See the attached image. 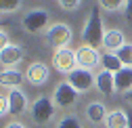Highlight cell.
Here are the masks:
<instances>
[{"mask_svg": "<svg viewBox=\"0 0 132 128\" xmlns=\"http://www.w3.org/2000/svg\"><path fill=\"white\" fill-rule=\"evenodd\" d=\"M82 40H84V44L92 46V49L103 46L105 29H103V19H101V6H92L90 9V17L86 19L84 29H82Z\"/></svg>", "mask_w": 132, "mask_h": 128, "instance_id": "obj_1", "label": "cell"}, {"mask_svg": "<svg viewBox=\"0 0 132 128\" xmlns=\"http://www.w3.org/2000/svg\"><path fill=\"white\" fill-rule=\"evenodd\" d=\"M46 42L53 46V49H65V46H69L71 42V36H73V31L67 23H53L51 27L46 29Z\"/></svg>", "mask_w": 132, "mask_h": 128, "instance_id": "obj_2", "label": "cell"}, {"mask_svg": "<svg viewBox=\"0 0 132 128\" xmlns=\"http://www.w3.org/2000/svg\"><path fill=\"white\" fill-rule=\"evenodd\" d=\"M48 21H51V15H48L46 9H31L29 13H25V17H23L21 23H23V27L29 31V34H38V31L51 27Z\"/></svg>", "mask_w": 132, "mask_h": 128, "instance_id": "obj_3", "label": "cell"}, {"mask_svg": "<svg viewBox=\"0 0 132 128\" xmlns=\"http://www.w3.org/2000/svg\"><path fill=\"white\" fill-rule=\"evenodd\" d=\"M55 103L48 99V97H38L34 103H31V120H34L36 124H48L53 120V116H55Z\"/></svg>", "mask_w": 132, "mask_h": 128, "instance_id": "obj_4", "label": "cell"}, {"mask_svg": "<svg viewBox=\"0 0 132 128\" xmlns=\"http://www.w3.org/2000/svg\"><path fill=\"white\" fill-rule=\"evenodd\" d=\"M53 65L57 71L61 74H71L73 69H78V61H76V51H71L69 46H65V49H59L55 55H53Z\"/></svg>", "mask_w": 132, "mask_h": 128, "instance_id": "obj_5", "label": "cell"}, {"mask_svg": "<svg viewBox=\"0 0 132 128\" xmlns=\"http://www.w3.org/2000/svg\"><path fill=\"white\" fill-rule=\"evenodd\" d=\"M76 61H78V67L80 69H92L96 67L98 63H101V57H98L96 49H92V46L88 44H82L80 49H76Z\"/></svg>", "mask_w": 132, "mask_h": 128, "instance_id": "obj_6", "label": "cell"}, {"mask_svg": "<svg viewBox=\"0 0 132 128\" xmlns=\"http://www.w3.org/2000/svg\"><path fill=\"white\" fill-rule=\"evenodd\" d=\"M76 99H78V90H76L69 82H61V84L55 88L53 101H55V105H57V107L65 109V107L73 105V103H76Z\"/></svg>", "mask_w": 132, "mask_h": 128, "instance_id": "obj_7", "label": "cell"}, {"mask_svg": "<svg viewBox=\"0 0 132 128\" xmlns=\"http://www.w3.org/2000/svg\"><path fill=\"white\" fill-rule=\"evenodd\" d=\"M67 82L78 90V92H88L90 88H92V84H94V78H92V74L88 71V69H73L69 76H67Z\"/></svg>", "mask_w": 132, "mask_h": 128, "instance_id": "obj_8", "label": "cell"}, {"mask_svg": "<svg viewBox=\"0 0 132 128\" xmlns=\"http://www.w3.org/2000/svg\"><path fill=\"white\" fill-rule=\"evenodd\" d=\"M9 114L11 116H21L27 111V97L21 88H13L9 90Z\"/></svg>", "mask_w": 132, "mask_h": 128, "instance_id": "obj_9", "label": "cell"}, {"mask_svg": "<svg viewBox=\"0 0 132 128\" xmlns=\"http://www.w3.org/2000/svg\"><path fill=\"white\" fill-rule=\"evenodd\" d=\"M48 67L44 65L42 61H34V63H29V67L25 71V78H27V82L29 84H34V86H42L46 80H48Z\"/></svg>", "mask_w": 132, "mask_h": 128, "instance_id": "obj_10", "label": "cell"}, {"mask_svg": "<svg viewBox=\"0 0 132 128\" xmlns=\"http://www.w3.org/2000/svg\"><path fill=\"white\" fill-rule=\"evenodd\" d=\"M94 84H96V90L105 94V97H109V94H113L115 90V74L113 71H107V69H101L96 76H94Z\"/></svg>", "mask_w": 132, "mask_h": 128, "instance_id": "obj_11", "label": "cell"}, {"mask_svg": "<svg viewBox=\"0 0 132 128\" xmlns=\"http://www.w3.org/2000/svg\"><path fill=\"white\" fill-rule=\"evenodd\" d=\"M23 59V49L17 44H9L6 49L0 53V63H2L4 67H15L17 63H21Z\"/></svg>", "mask_w": 132, "mask_h": 128, "instance_id": "obj_12", "label": "cell"}, {"mask_svg": "<svg viewBox=\"0 0 132 128\" xmlns=\"http://www.w3.org/2000/svg\"><path fill=\"white\" fill-rule=\"evenodd\" d=\"M107 116H109V111L105 109L103 103H98V101H94V103H90V105L86 107V118H88V122L94 124V126L103 124V122L107 120Z\"/></svg>", "mask_w": 132, "mask_h": 128, "instance_id": "obj_13", "label": "cell"}, {"mask_svg": "<svg viewBox=\"0 0 132 128\" xmlns=\"http://www.w3.org/2000/svg\"><path fill=\"white\" fill-rule=\"evenodd\" d=\"M124 44L126 42H124V31L122 29H109V31H105L103 46H105L107 51H115V53H118Z\"/></svg>", "mask_w": 132, "mask_h": 128, "instance_id": "obj_14", "label": "cell"}, {"mask_svg": "<svg viewBox=\"0 0 132 128\" xmlns=\"http://www.w3.org/2000/svg\"><path fill=\"white\" fill-rule=\"evenodd\" d=\"M21 80H23V76L17 69H2L0 71V86L2 88L13 90V88H17L21 84Z\"/></svg>", "mask_w": 132, "mask_h": 128, "instance_id": "obj_15", "label": "cell"}, {"mask_svg": "<svg viewBox=\"0 0 132 128\" xmlns=\"http://www.w3.org/2000/svg\"><path fill=\"white\" fill-rule=\"evenodd\" d=\"M115 88L120 92H130L132 90V67H122L115 74Z\"/></svg>", "mask_w": 132, "mask_h": 128, "instance_id": "obj_16", "label": "cell"}, {"mask_svg": "<svg viewBox=\"0 0 132 128\" xmlns=\"http://www.w3.org/2000/svg\"><path fill=\"white\" fill-rule=\"evenodd\" d=\"M107 128H128V114L126 109H113L109 111V116L105 120Z\"/></svg>", "mask_w": 132, "mask_h": 128, "instance_id": "obj_17", "label": "cell"}, {"mask_svg": "<svg viewBox=\"0 0 132 128\" xmlns=\"http://www.w3.org/2000/svg\"><path fill=\"white\" fill-rule=\"evenodd\" d=\"M101 65L107 69V71H113V74H118L124 65H122V61L118 59V55L115 53H105L103 57H101Z\"/></svg>", "mask_w": 132, "mask_h": 128, "instance_id": "obj_18", "label": "cell"}, {"mask_svg": "<svg viewBox=\"0 0 132 128\" xmlns=\"http://www.w3.org/2000/svg\"><path fill=\"white\" fill-rule=\"evenodd\" d=\"M115 55H118V59L122 61V65L132 67V44H124Z\"/></svg>", "mask_w": 132, "mask_h": 128, "instance_id": "obj_19", "label": "cell"}, {"mask_svg": "<svg viewBox=\"0 0 132 128\" xmlns=\"http://www.w3.org/2000/svg\"><path fill=\"white\" fill-rule=\"evenodd\" d=\"M98 6L105 9V11L115 13V11H120L122 6L126 9V0H98Z\"/></svg>", "mask_w": 132, "mask_h": 128, "instance_id": "obj_20", "label": "cell"}, {"mask_svg": "<svg viewBox=\"0 0 132 128\" xmlns=\"http://www.w3.org/2000/svg\"><path fill=\"white\" fill-rule=\"evenodd\" d=\"M23 0H0V13H15L19 11Z\"/></svg>", "mask_w": 132, "mask_h": 128, "instance_id": "obj_21", "label": "cell"}, {"mask_svg": "<svg viewBox=\"0 0 132 128\" xmlns=\"http://www.w3.org/2000/svg\"><path fill=\"white\" fill-rule=\"evenodd\" d=\"M57 128H82V122L76 116H65V118H61V122L57 124Z\"/></svg>", "mask_w": 132, "mask_h": 128, "instance_id": "obj_22", "label": "cell"}, {"mask_svg": "<svg viewBox=\"0 0 132 128\" xmlns=\"http://www.w3.org/2000/svg\"><path fill=\"white\" fill-rule=\"evenodd\" d=\"M80 2H82V0H59L61 9H65V11H76L80 6Z\"/></svg>", "mask_w": 132, "mask_h": 128, "instance_id": "obj_23", "label": "cell"}, {"mask_svg": "<svg viewBox=\"0 0 132 128\" xmlns=\"http://www.w3.org/2000/svg\"><path fill=\"white\" fill-rule=\"evenodd\" d=\"M9 114V97L0 94V118H4Z\"/></svg>", "mask_w": 132, "mask_h": 128, "instance_id": "obj_24", "label": "cell"}, {"mask_svg": "<svg viewBox=\"0 0 132 128\" xmlns=\"http://www.w3.org/2000/svg\"><path fill=\"white\" fill-rule=\"evenodd\" d=\"M124 19L128 25H132V0H126V9H124Z\"/></svg>", "mask_w": 132, "mask_h": 128, "instance_id": "obj_25", "label": "cell"}, {"mask_svg": "<svg viewBox=\"0 0 132 128\" xmlns=\"http://www.w3.org/2000/svg\"><path fill=\"white\" fill-rule=\"evenodd\" d=\"M9 44H11V42H9V34H6L4 29H0V53H2Z\"/></svg>", "mask_w": 132, "mask_h": 128, "instance_id": "obj_26", "label": "cell"}, {"mask_svg": "<svg viewBox=\"0 0 132 128\" xmlns=\"http://www.w3.org/2000/svg\"><path fill=\"white\" fill-rule=\"evenodd\" d=\"M6 128H25V126H23L21 122H9V124H6Z\"/></svg>", "mask_w": 132, "mask_h": 128, "instance_id": "obj_27", "label": "cell"}, {"mask_svg": "<svg viewBox=\"0 0 132 128\" xmlns=\"http://www.w3.org/2000/svg\"><path fill=\"white\" fill-rule=\"evenodd\" d=\"M126 114H128V128H132V109H126Z\"/></svg>", "mask_w": 132, "mask_h": 128, "instance_id": "obj_28", "label": "cell"}, {"mask_svg": "<svg viewBox=\"0 0 132 128\" xmlns=\"http://www.w3.org/2000/svg\"><path fill=\"white\" fill-rule=\"evenodd\" d=\"M126 99H128V101L132 103V90H130V92H126Z\"/></svg>", "mask_w": 132, "mask_h": 128, "instance_id": "obj_29", "label": "cell"}]
</instances>
